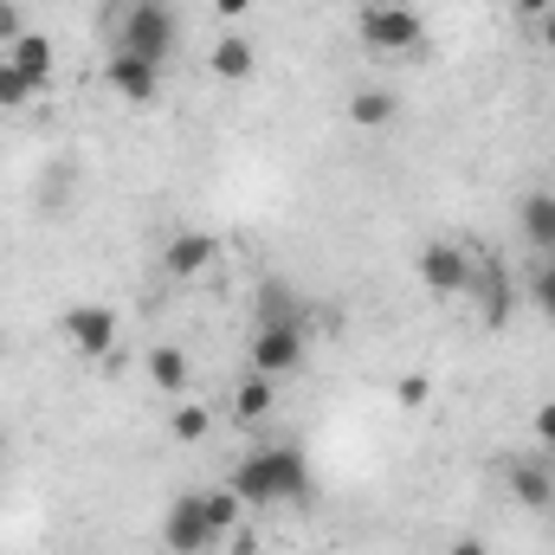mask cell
<instances>
[{"mask_svg": "<svg viewBox=\"0 0 555 555\" xmlns=\"http://www.w3.org/2000/svg\"><path fill=\"white\" fill-rule=\"evenodd\" d=\"M227 485H233L240 504H253V511H266V504H304V498H310V465H304L297 446H259V452H246V459L233 465Z\"/></svg>", "mask_w": 555, "mask_h": 555, "instance_id": "1", "label": "cell"}, {"mask_svg": "<svg viewBox=\"0 0 555 555\" xmlns=\"http://www.w3.org/2000/svg\"><path fill=\"white\" fill-rule=\"evenodd\" d=\"M181 46V20L168 0H137L124 13V33H117V52H137L149 65H168V52Z\"/></svg>", "mask_w": 555, "mask_h": 555, "instance_id": "2", "label": "cell"}, {"mask_svg": "<svg viewBox=\"0 0 555 555\" xmlns=\"http://www.w3.org/2000/svg\"><path fill=\"white\" fill-rule=\"evenodd\" d=\"M356 33H362V46L375 59H395V52H414L420 46V13L408 0H369L356 13Z\"/></svg>", "mask_w": 555, "mask_h": 555, "instance_id": "3", "label": "cell"}, {"mask_svg": "<svg viewBox=\"0 0 555 555\" xmlns=\"http://www.w3.org/2000/svg\"><path fill=\"white\" fill-rule=\"evenodd\" d=\"M297 362H304V323H297V317H266V323L253 330V375L284 382Z\"/></svg>", "mask_w": 555, "mask_h": 555, "instance_id": "4", "label": "cell"}, {"mask_svg": "<svg viewBox=\"0 0 555 555\" xmlns=\"http://www.w3.org/2000/svg\"><path fill=\"white\" fill-rule=\"evenodd\" d=\"M59 330H65V343H72L78 356H98V362H104V356L117 349V330H124V323H117L111 304H72V310L59 317Z\"/></svg>", "mask_w": 555, "mask_h": 555, "instance_id": "5", "label": "cell"}, {"mask_svg": "<svg viewBox=\"0 0 555 555\" xmlns=\"http://www.w3.org/2000/svg\"><path fill=\"white\" fill-rule=\"evenodd\" d=\"M162 543L175 555H201L214 550L220 537H214V524H207V504H201V491H181L175 504H168V517H162Z\"/></svg>", "mask_w": 555, "mask_h": 555, "instance_id": "6", "label": "cell"}, {"mask_svg": "<svg viewBox=\"0 0 555 555\" xmlns=\"http://www.w3.org/2000/svg\"><path fill=\"white\" fill-rule=\"evenodd\" d=\"M472 278H478L472 253L452 246V240H433V246L420 253V284H426L433 297H459V291H472Z\"/></svg>", "mask_w": 555, "mask_h": 555, "instance_id": "7", "label": "cell"}, {"mask_svg": "<svg viewBox=\"0 0 555 555\" xmlns=\"http://www.w3.org/2000/svg\"><path fill=\"white\" fill-rule=\"evenodd\" d=\"M214 259H220V240H214V233H201V227H181V233L168 240V253H162L168 278H201Z\"/></svg>", "mask_w": 555, "mask_h": 555, "instance_id": "8", "label": "cell"}, {"mask_svg": "<svg viewBox=\"0 0 555 555\" xmlns=\"http://www.w3.org/2000/svg\"><path fill=\"white\" fill-rule=\"evenodd\" d=\"M111 91L130 98V104H149L162 91V65H149L137 52H111Z\"/></svg>", "mask_w": 555, "mask_h": 555, "instance_id": "9", "label": "cell"}, {"mask_svg": "<svg viewBox=\"0 0 555 555\" xmlns=\"http://www.w3.org/2000/svg\"><path fill=\"white\" fill-rule=\"evenodd\" d=\"M7 65H13L33 91H46V85H52V39H46V33H20V39L7 46Z\"/></svg>", "mask_w": 555, "mask_h": 555, "instance_id": "10", "label": "cell"}, {"mask_svg": "<svg viewBox=\"0 0 555 555\" xmlns=\"http://www.w3.org/2000/svg\"><path fill=\"white\" fill-rule=\"evenodd\" d=\"M517 227H524V240H530L537 253H555V194L550 188H537V194L517 207Z\"/></svg>", "mask_w": 555, "mask_h": 555, "instance_id": "11", "label": "cell"}, {"mask_svg": "<svg viewBox=\"0 0 555 555\" xmlns=\"http://www.w3.org/2000/svg\"><path fill=\"white\" fill-rule=\"evenodd\" d=\"M511 498L524 511H555V478L543 465H511Z\"/></svg>", "mask_w": 555, "mask_h": 555, "instance_id": "12", "label": "cell"}, {"mask_svg": "<svg viewBox=\"0 0 555 555\" xmlns=\"http://www.w3.org/2000/svg\"><path fill=\"white\" fill-rule=\"evenodd\" d=\"M272 408H278V382L272 375H246V382L233 388V414L246 420V426H259Z\"/></svg>", "mask_w": 555, "mask_h": 555, "instance_id": "13", "label": "cell"}, {"mask_svg": "<svg viewBox=\"0 0 555 555\" xmlns=\"http://www.w3.org/2000/svg\"><path fill=\"white\" fill-rule=\"evenodd\" d=\"M149 382H155L162 395H181V388H188V356H181L175 343H155V349H149Z\"/></svg>", "mask_w": 555, "mask_h": 555, "instance_id": "14", "label": "cell"}, {"mask_svg": "<svg viewBox=\"0 0 555 555\" xmlns=\"http://www.w3.org/2000/svg\"><path fill=\"white\" fill-rule=\"evenodd\" d=\"M207 65H214L227 85H240V78H253V46H246L240 33H227V39L214 46V59H207Z\"/></svg>", "mask_w": 555, "mask_h": 555, "instance_id": "15", "label": "cell"}, {"mask_svg": "<svg viewBox=\"0 0 555 555\" xmlns=\"http://www.w3.org/2000/svg\"><path fill=\"white\" fill-rule=\"evenodd\" d=\"M349 124L388 130V124H395V98H388V91H356V98H349Z\"/></svg>", "mask_w": 555, "mask_h": 555, "instance_id": "16", "label": "cell"}, {"mask_svg": "<svg viewBox=\"0 0 555 555\" xmlns=\"http://www.w3.org/2000/svg\"><path fill=\"white\" fill-rule=\"evenodd\" d=\"M201 504H207V524H214V537H233L240 530V491L233 485H220V491H201Z\"/></svg>", "mask_w": 555, "mask_h": 555, "instance_id": "17", "label": "cell"}, {"mask_svg": "<svg viewBox=\"0 0 555 555\" xmlns=\"http://www.w3.org/2000/svg\"><path fill=\"white\" fill-rule=\"evenodd\" d=\"M207 426H214V414H207V408H194V401H181L175 420H168V433H175L181 446H201V439H207Z\"/></svg>", "mask_w": 555, "mask_h": 555, "instance_id": "18", "label": "cell"}, {"mask_svg": "<svg viewBox=\"0 0 555 555\" xmlns=\"http://www.w3.org/2000/svg\"><path fill=\"white\" fill-rule=\"evenodd\" d=\"M26 104H33V85L0 59V111H26Z\"/></svg>", "mask_w": 555, "mask_h": 555, "instance_id": "19", "label": "cell"}, {"mask_svg": "<svg viewBox=\"0 0 555 555\" xmlns=\"http://www.w3.org/2000/svg\"><path fill=\"white\" fill-rule=\"evenodd\" d=\"M395 401H401V408H426V401H433V382H426V375H401V382H395Z\"/></svg>", "mask_w": 555, "mask_h": 555, "instance_id": "20", "label": "cell"}, {"mask_svg": "<svg viewBox=\"0 0 555 555\" xmlns=\"http://www.w3.org/2000/svg\"><path fill=\"white\" fill-rule=\"evenodd\" d=\"M530 433H537V446H543V452H555V401H543V408H537Z\"/></svg>", "mask_w": 555, "mask_h": 555, "instance_id": "21", "label": "cell"}, {"mask_svg": "<svg viewBox=\"0 0 555 555\" xmlns=\"http://www.w3.org/2000/svg\"><path fill=\"white\" fill-rule=\"evenodd\" d=\"M530 291H537V310H543V317H555V259L537 272V284H530Z\"/></svg>", "mask_w": 555, "mask_h": 555, "instance_id": "22", "label": "cell"}, {"mask_svg": "<svg viewBox=\"0 0 555 555\" xmlns=\"http://www.w3.org/2000/svg\"><path fill=\"white\" fill-rule=\"evenodd\" d=\"M20 33H26V26H20V7H13V0H0V39H7V46H13V39H20Z\"/></svg>", "mask_w": 555, "mask_h": 555, "instance_id": "23", "label": "cell"}, {"mask_svg": "<svg viewBox=\"0 0 555 555\" xmlns=\"http://www.w3.org/2000/svg\"><path fill=\"white\" fill-rule=\"evenodd\" d=\"M227 555H259V543H253L246 530H233V543H227Z\"/></svg>", "mask_w": 555, "mask_h": 555, "instance_id": "24", "label": "cell"}, {"mask_svg": "<svg viewBox=\"0 0 555 555\" xmlns=\"http://www.w3.org/2000/svg\"><path fill=\"white\" fill-rule=\"evenodd\" d=\"M452 555H491V550H485V537H459V543H452Z\"/></svg>", "mask_w": 555, "mask_h": 555, "instance_id": "25", "label": "cell"}, {"mask_svg": "<svg viewBox=\"0 0 555 555\" xmlns=\"http://www.w3.org/2000/svg\"><path fill=\"white\" fill-rule=\"evenodd\" d=\"M550 7H555V0H517V13H524V20H543Z\"/></svg>", "mask_w": 555, "mask_h": 555, "instance_id": "26", "label": "cell"}, {"mask_svg": "<svg viewBox=\"0 0 555 555\" xmlns=\"http://www.w3.org/2000/svg\"><path fill=\"white\" fill-rule=\"evenodd\" d=\"M214 7H220V20H240V13H246L253 0H214Z\"/></svg>", "mask_w": 555, "mask_h": 555, "instance_id": "27", "label": "cell"}, {"mask_svg": "<svg viewBox=\"0 0 555 555\" xmlns=\"http://www.w3.org/2000/svg\"><path fill=\"white\" fill-rule=\"evenodd\" d=\"M543 46H555V7L543 13Z\"/></svg>", "mask_w": 555, "mask_h": 555, "instance_id": "28", "label": "cell"}, {"mask_svg": "<svg viewBox=\"0 0 555 555\" xmlns=\"http://www.w3.org/2000/svg\"><path fill=\"white\" fill-rule=\"evenodd\" d=\"M0 459H7V433H0Z\"/></svg>", "mask_w": 555, "mask_h": 555, "instance_id": "29", "label": "cell"}, {"mask_svg": "<svg viewBox=\"0 0 555 555\" xmlns=\"http://www.w3.org/2000/svg\"><path fill=\"white\" fill-rule=\"evenodd\" d=\"M550 259H555V253H550Z\"/></svg>", "mask_w": 555, "mask_h": 555, "instance_id": "30", "label": "cell"}]
</instances>
